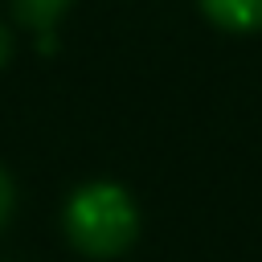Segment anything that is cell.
Here are the masks:
<instances>
[{
    "label": "cell",
    "mask_w": 262,
    "mask_h": 262,
    "mask_svg": "<svg viewBox=\"0 0 262 262\" xmlns=\"http://www.w3.org/2000/svg\"><path fill=\"white\" fill-rule=\"evenodd\" d=\"M135 229H139L135 201L111 180H94V184L78 188L66 205V233L90 258L123 254L135 242Z\"/></svg>",
    "instance_id": "1"
},
{
    "label": "cell",
    "mask_w": 262,
    "mask_h": 262,
    "mask_svg": "<svg viewBox=\"0 0 262 262\" xmlns=\"http://www.w3.org/2000/svg\"><path fill=\"white\" fill-rule=\"evenodd\" d=\"M205 16L229 33H250L262 29V0H196Z\"/></svg>",
    "instance_id": "2"
},
{
    "label": "cell",
    "mask_w": 262,
    "mask_h": 262,
    "mask_svg": "<svg viewBox=\"0 0 262 262\" xmlns=\"http://www.w3.org/2000/svg\"><path fill=\"white\" fill-rule=\"evenodd\" d=\"M70 0H12L16 16L29 25V29H53V20L66 12Z\"/></svg>",
    "instance_id": "3"
},
{
    "label": "cell",
    "mask_w": 262,
    "mask_h": 262,
    "mask_svg": "<svg viewBox=\"0 0 262 262\" xmlns=\"http://www.w3.org/2000/svg\"><path fill=\"white\" fill-rule=\"evenodd\" d=\"M8 209H12V180H8V176H4V168H0V225H4Z\"/></svg>",
    "instance_id": "4"
},
{
    "label": "cell",
    "mask_w": 262,
    "mask_h": 262,
    "mask_svg": "<svg viewBox=\"0 0 262 262\" xmlns=\"http://www.w3.org/2000/svg\"><path fill=\"white\" fill-rule=\"evenodd\" d=\"M4 57H8V33L0 29V66H4Z\"/></svg>",
    "instance_id": "5"
}]
</instances>
